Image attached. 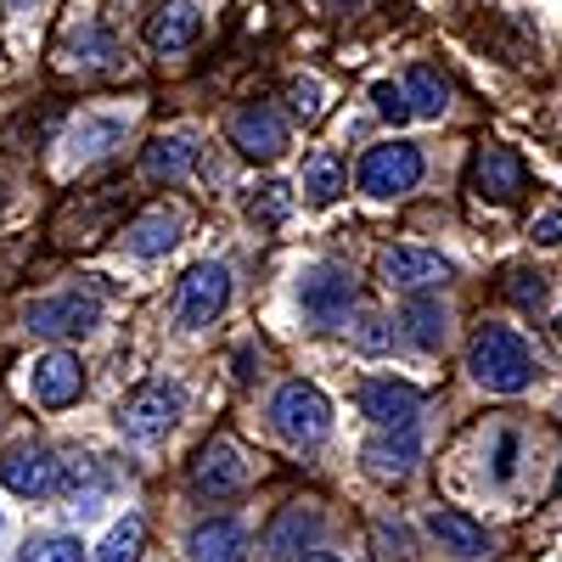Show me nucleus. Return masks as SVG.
Listing matches in <instances>:
<instances>
[{
	"label": "nucleus",
	"instance_id": "9b49d317",
	"mask_svg": "<svg viewBox=\"0 0 562 562\" xmlns=\"http://www.w3.org/2000/svg\"><path fill=\"white\" fill-rule=\"evenodd\" d=\"M524 186H529V169H524L518 153H512V147H479V158H473V192L484 203H512Z\"/></svg>",
	"mask_w": 562,
	"mask_h": 562
},
{
	"label": "nucleus",
	"instance_id": "0eeeda50",
	"mask_svg": "<svg viewBox=\"0 0 562 562\" xmlns=\"http://www.w3.org/2000/svg\"><path fill=\"white\" fill-rule=\"evenodd\" d=\"M192 490H198V495H214V501L243 495V490H248V461H243V450L231 445V439L203 445L198 461H192Z\"/></svg>",
	"mask_w": 562,
	"mask_h": 562
},
{
	"label": "nucleus",
	"instance_id": "c85d7f7f",
	"mask_svg": "<svg viewBox=\"0 0 562 562\" xmlns=\"http://www.w3.org/2000/svg\"><path fill=\"white\" fill-rule=\"evenodd\" d=\"M288 102H293V113H299V119H321L326 90H321V79H315V74H299V79L288 85Z\"/></svg>",
	"mask_w": 562,
	"mask_h": 562
},
{
	"label": "nucleus",
	"instance_id": "4be33fe9",
	"mask_svg": "<svg viewBox=\"0 0 562 562\" xmlns=\"http://www.w3.org/2000/svg\"><path fill=\"white\" fill-rule=\"evenodd\" d=\"M192 158H198V140L186 135V130H175V135H158L153 140L147 158H140V169H147L153 180H180L186 169H192Z\"/></svg>",
	"mask_w": 562,
	"mask_h": 562
},
{
	"label": "nucleus",
	"instance_id": "473e14b6",
	"mask_svg": "<svg viewBox=\"0 0 562 562\" xmlns=\"http://www.w3.org/2000/svg\"><path fill=\"white\" fill-rule=\"evenodd\" d=\"M288 214V186H265V203H254V220H281Z\"/></svg>",
	"mask_w": 562,
	"mask_h": 562
},
{
	"label": "nucleus",
	"instance_id": "b1692460",
	"mask_svg": "<svg viewBox=\"0 0 562 562\" xmlns=\"http://www.w3.org/2000/svg\"><path fill=\"white\" fill-rule=\"evenodd\" d=\"M405 102H411V119H439L450 108V85L434 68H411L405 74Z\"/></svg>",
	"mask_w": 562,
	"mask_h": 562
},
{
	"label": "nucleus",
	"instance_id": "7c9ffc66",
	"mask_svg": "<svg viewBox=\"0 0 562 562\" xmlns=\"http://www.w3.org/2000/svg\"><path fill=\"white\" fill-rule=\"evenodd\" d=\"M79 52H85V63H113L119 45H113L108 29H85V34H79Z\"/></svg>",
	"mask_w": 562,
	"mask_h": 562
},
{
	"label": "nucleus",
	"instance_id": "cd10ccee",
	"mask_svg": "<svg viewBox=\"0 0 562 562\" xmlns=\"http://www.w3.org/2000/svg\"><path fill=\"white\" fill-rule=\"evenodd\" d=\"M506 299L518 304V310H529V315L546 310V276L540 270H512L506 276Z\"/></svg>",
	"mask_w": 562,
	"mask_h": 562
},
{
	"label": "nucleus",
	"instance_id": "39448f33",
	"mask_svg": "<svg viewBox=\"0 0 562 562\" xmlns=\"http://www.w3.org/2000/svg\"><path fill=\"white\" fill-rule=\"evenodd\" d=\"M416 180H422V153L405 147V140L371 147L360 158V192H371V198H405Z\"/></svg>",
	"mask_w": 562,
	"mask_h": 562
},
{
	"label": "nucleus",
	"instance_id": "2eb2a0df",
	"mask_svg": "<svg viewBox=\"0 0 562 562\" xmlns=\"http://www.w3.org/2000/svg\"><path fill=\"white\" fill-rule=\"evenodd\" d=\"M85 394V366H79V355H45V360H34V400L40 405H52V411H63V405H74Z\"/></svg>",
	"mask_w": 562,
	"mask_h": 562
},
{
	"label": "nucleus",
	"instance_id": "aec40b11",
	"mask_svg": "<svg viewBox=\"0 0 562 562\" xmlns=\"http://www.w3.org/2000/svg\"><path fill=\"white\" fill-rule=\"evenodd\" d=\"M192 562H248V529L237 518H209L192 535Z\"/></svg>",
	"mask_w": 562,
	"mask_h": 562
},
{
	"label": "nucleus",
	"instance_id": "20e7f679",
	"mask_svg": "<svg viewBox=\"0 0 562 562\" xmlns=\"http://www.w3.org/2000/svg\"><path fill=\"white\" fill-rule=\"evenodd\" d=\"M231 304V270L225 265H192L175 288V321L180 326H209L220 310Z\"/></svg>",
	"mask_w": 562,
	"mask_h": 562
},
{
	"label": "nucleus",
	"instance_id": "412c9836",
	"mask_svg": "<svg viewBox=\"0 0 562 562\" xmlns=\"http://www.w3.org/2000/svg\"><path fill=\"white\" fill-rule=\"evenodd\" d=\"M124 140V119H108V113H85L74 130H68V158H102V153H113Z\"/></svg>",
	"mask_w": 562,
	"mask_h": 562
},
{
	"label": "nucleus",
	"instance_id": "f704fd0d",
	"mask_svg": "<svg viewBox=\"0 0 562 562\" xmlns=\"http://www.w3.org/2000/svg\"><path fill=\"white\" fill-rule=\"evenodd\" d=\"M304 562H338V557H333V551H310Z\"/></svg>",
	"mask_w": 562,
	"mask_h": 562
},
{
	"label": "nucleus",
	"instance_id": "9d476101",
	"mask_svg": "<svg viewBox=\"0 0 562 562\" xmlns=\"http://www.w3.org/2000/svg\"><path fill=\"white\" fill-rule=\"evenodd\" d=\"M0 479H7L12 495L45 501V495H63V484H68V461H57L52 450H18V456L0 461Z\"/></svg>",
	"mask_w": 562,
	"mask_h": 562
},
{
	"label": "nucleus",
	"instance_id": "6e6552de",
	"mask_svg": "<svg viewBox=\"0 0 562 562\" xmlns=\"http://www.w3.org/2000/svg\"><path fill=\"white\" fill-rule=\"evenodd\" d=\"M231 147H237L243 158H281L288 153V124H281V113L270 102H248L237 108V119H231Z\"/></svg>",
	"mask_w": 562,
	"mask_h": 562
},
{
	"label": "nucleus",
	"instance_id": "f3484780",
	"mask_svg": "<svg viewBox=\"0 0 562 562\" xmlns=\"http://www.w3.org/2000/svg\"><path fill=\"white\" fill-rule=\"evenodd\" d=\"M360 411L378 422V428H405V422H416V411H422V394L411 383H366Z\"/></svg>",
	"mask_w": 562,
	"mask_h": 562
},
{
	"label": "nucleus",
	"instance_id": "f03ea898",
	"mask_svg": "<svg viewBox=\"0 0 562 562\" xmlns=\"http://www.w3.org/2000/svg\"><path fill=\"white\" fill-rule=\"evenodd\" d=\"M180 411H186V394L175 383L153 378V383H140V389H130L119 400V416L113 422H119L124 439H164L175 422H180Z\"/></svg>",
	"mask_w": 562,
	"mask_h": 562
},
{
	"label": "nucleus",
	"instance_id": "5701e85b",
	"mask_svg": "<svg viewBox=\"0 0 562 562\" xmlns=\"http://www.w3.org/2000/svg\"><path fill=\"white\" fill-rule=\"evenodd\" d=\"M400 326H405V338L416 349H439L445 344V304L434 299H405L400 304Z\"/></svg>",
	"mask_w": 562,
	"mask_h": 562
},
{
	"label": "nucleus",
	"instance_id": "a211bd4d",
	"mask_svg": "<svg viewBox=\"0 0 562 562\" xmlns=\"http://www.w3.org/2000/svg\"><path fill=\"white\" fill-rule=\"evenodd\" d=\"M422 456V434H416V422H405V428H389V439H371L366 445V467L378 479H405L411 467Z\"/></svg>",
	"mask_w": 562,
	"mask_h": 562
},
{
	"label": "nucleus",
	"instance_id": "dca6fc26",
	"mask_svg": "<svg viewBox=\"0 0 562 562\" xmlns=\"http://www.w3.org/2000/svg\"><path fill=\"white\" fill-rule=\"evenodd\" d=\"M180 231H186V214L180 209H153V214H140L130 231H124V248L135 259H158L180 243Z\"/></svg>",
	"mask_w": 562,
	"mask_h": 562
},
{
	"label": "nucleus",
	"instance_id": "f8f14e48",
	"mask_svg": "<svg viewBox=\"0 0 562 562\" xmlns=\"http://www.w3.org/2000/svg\"><path fill=\"white\" fill-rule=\"evenodd\" d=\"M378 276L400 293H428V288H439V281H450V265L428 248H389L378 259Z\"/></svg>",
	"mask_w": 562,
	"mask_h": 562
},
{
	"label": "nucleus",
	"instance_id": "e433bc0d",
	"mask_svg": "<svg viewBox=\"0 0 562 562\" xmlns=\"http://www.w3.org/2000/svg\"><path fill=\"white\" fill-rule=\"evenodd\" d=\"M557 338H562V315H557Z\"/></svg>",
	"mask_w": 562,
	"mask_h": 562
},
{
	"label": "nucleus",
	"instance_id": "393cba45",
	"mask_svg": "<svg viewBox=\"0 0 562 562\" xmlns=\"http://www.w3.org/2000/svg\"><path fill=\"white\" fill-rule=\"evenodd\" d=\"M304 198L310 203H333L338 192H344V164H338V153H315V158H304Z\"/></svg>",
	"mask_w": 562,
	"mask_h": 562
},
{
	"label": "nucleus",
	"instance_id": "f257e3e1",
	"mask_svg": "<svg viewBox=\"0 0 562 562\" xmlns=\"http://www.w3.org/2000/svg\"><path fill=\"white\" fill-rule=\"evenodd\" d=\"M467 371L495 394H524L540 366H535L529 344L512 333V326H484V333L473 338V355H467Z\"/></svg>",
	"mask_w": 562,
	"mask_h": 562
},
{
	"label": "nucleus",
	"instance_id": "bb28decb",
	"mask_svg": "<svg viewBox=\"0 0 562 562\" xmlns=\"http://www.w3.org/2000/svg\"><path fill=\"white\" fill-rule=\"evenodd\" d=\"M140 540H147V524H140V518H124V524H113V535L102 540L97 562H135V557H140Z\"/></svg>",
	"mask_w": 562,
	"mask_h": 562
},
{
	"label": "nucleus",
	"instance_id": "7ed1b4c3",
	"mask_svg": "<svg viewBox=\"0 0 562 562\" xmlns=\"http://www.w3.org/2000/svg\"><path fill=\"white\" fill-rule=\"evenodd\" d=\"M270 422H276L281 439L321 445L326 434H333V400H326L315 383H288V389H276V400H270Z\"/></svg>",
	"mask_w": 562,
	"mask_h": 562
},
{
	"label": "nucleus",
	"instance_id": "72a5a7b5",
	"mask_svg": "<svg viewBox=\"0 0 562 562\" xmlns=\"http://www.w3.org/2000/svg\"><path fill=\"white\" fill-rule=\"evenodd\" d=\"M535 243H540V248H557V243H562V220H557V214H546V220L535 225Z\"/></svg>",
	"mask_w": 562,
	"mask_h": 562
},
{
	"label": "nucleus",
	"instance_id": "ddd939ff",
	"mask_svg": "<svg viewBox=\"0 0 562 562\" xmlns=\"http://www.w3.org/2000/svg\"><path fill=\"white\" fill-rule=\"evenodd\" d=\"M321 540V512L315 506H281L276 524L265 529V557L270 562H299V551H310Z\"/></svg>",
	"mask_w": 562,
	"mask_h": 562
},
{
	"label": "nucleus",
	"instance_id": "c756f323",
	"mask_svg": "<svg viewBox=\"0 0 562 562\" xmlns=\"http://www.w3.org/2000/svg\"><path fill=\"white\" fill-rule=\"evenodd\" d=\"M371 102H378V113H383L389 124H405V119H411V102H405V85H378V90H371Z\"/></svg>",
	"mask_w": 562,
	"mask_h": 562
},
{
	"label": "nucleus",
	"instance_id": "1a4fd4ad",
	"mask_svg": "<svg viewBox=\"0 0 562 562\" xmlns=\"http://www.w3.org/2000/svg\"><path fill=\"white\" fill-rule=\"evenodd\" d=\"M299 299H304V315H310L315 326H338V321L349 315V304H355V276H349L344 265H315V270L304 276Z\"/></svg>",
	"mask_w": 562,
	"mask_h": 562
},
{
	"label": "nucleus",
	"instance_id": "a878e982",
	"mask_svg": "<svg viewBox=\"0 0 562 562\" xmlns=\"http://www.w3.org/2000/svg\"><path fill=\"white\" fill-rule=\"evenodd\" d=\"M18 562H85V546H79V535H34L18 551Z\"/></svg>",
	"mask_w": 562,
	"mask_h": 562
},
{
	"label": "nucleus",
	"instance_id": "4468645a",
	"mask_svg": "<svg viewBox=\"0 0 562 562\" xmlns=\"http://www.w3.org/2000/svg\"><path fill=\"white\" fill-rule=\"evenodd\" d=\"M198 34H203V12L192 7V0H169V7H158L147 18V45L158 57H175V52H186V45H198Z\"/></svg>",
	"mask_w": 562,
	"mask_h": 562
},
{
	"label": "nucleus",
	"instance_id": "c9c22d12",
	"mask_svg": "<svg viewBox=\"0 0 562 562\" xmlns=\"http://www.w3.org/2000/svg\"><path fill=\"white\" fill-rule=\"evenodd\" d=\"M557 495H562V467H557Z\"/></svg>",
	"mask_w": 562,
	"mask_h": 562
},
{
	"label": "nucleus",
	"instance_id": "2f4dec72",
	"mask_svg": "<svg viewBox=\"0 0 562 562\" xmlns=\"http://www.w3.org/2000/svg\"><path fill=\"white\" fill-rule=\"evenodd\" d=\"M512 467H518V434H501V439H495V479H501V484L512 479Z\"/></svg>",
	"mask_w": 562,
	"mask_h": 562
},
{
	"label": "nucleus",
	"instance_id": "423d86ee",
	"mask_svg": "<svg viewBox=\"0 0 562 562\" xmlns=\"http://www.w3.org/2000/svg\"><path fill=\"white\" fill-rule=\"evenodd\" d=\"M23 321L40 338H85L102 326V304L85 299V293H57V299H34Z\"/></svg>",
	"mask_w": 562,
	"mask_h": 562
},
{
	"label": "nucleus",
	"instance_id": "6ab92c4d",
	"mask_svg": "<svg viewBox=\"0 0 562 562\" xmlns=\"http://www.w3.org/2000/svg\"><path fill=\"white\" fill-rule=\"evenodd\" d=\"M428 535H434L450 557H484V551H490L484 524H473V518H467V512H456V506H434V512H428Z\"/></svg>",
	"mask_w": 562,
	"mask_h": 562
}]
</instances>
